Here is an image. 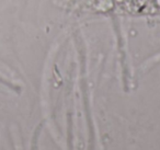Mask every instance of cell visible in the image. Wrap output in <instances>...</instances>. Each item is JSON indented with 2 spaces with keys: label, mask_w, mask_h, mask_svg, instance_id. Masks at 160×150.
Here are the masks:
<instances>
[{
  "label": "cell",
  "mask_w": 160,
  "mask_h": 150,
  "mask_svg": "<svg viewBox=\"0 0 160 150\" xmlns=\"http://www.w3.org/2000/svg\"><path fill=\"white\" fill-rule=\"evenodd\" d=\"M62 6L66 9L83 12L160 16V0H65Z\"/></svg>",
  "instance_id": "obj_1"
}]
</instances>
